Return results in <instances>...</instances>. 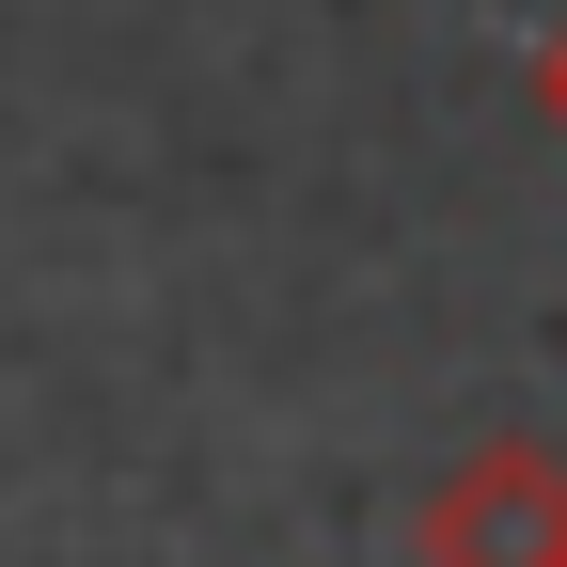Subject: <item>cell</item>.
<instances>
[{"mask_svg": "<svg viewBox=\"0 0 567 567\" xmlns=\"http://www.w3.org/2000/svg\"><path fill=\"white\" fill-rule=\"evenodd\" d=\"M536 111H551V126H567V32H551V48H536Z\"/></svg>", "mask_w": 567, "mask_h": 567, "instance_id": "obj_2", "label": "cell"}, {"mask_svg": "<svg viewBox=\"0 0 567 567\" xmlns=\"http://www.w3.org/2000/svg\"><path fill=\"white\" fill-rule=\"evenodd\" d=\"M425 567H567V457L551 442H473L425 488Z\"/></svg>", "mask_w": 567, "mask_h": 567, "instance_id": "obj_1", "label": "cell"}]
</instances>
